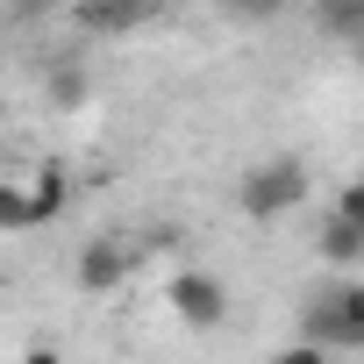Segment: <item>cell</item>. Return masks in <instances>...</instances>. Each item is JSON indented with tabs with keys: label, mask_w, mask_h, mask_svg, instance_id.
<instances>
[{
	"label": "cell",
	"mask_w": 364,
	"mask_h": 364,
	"mask_svg": "<svg viewBox=\"0 0 364 364\" xmlns=\"http://www.w3.org/2000/svg\"><path fill=\"white\" fill-rule=\"evenodd\" d=\"M307 193H314L307 157H264V164H250V171L236 178V208H243L250 222H279V215H293Z\"/></svg>",
	"instance_id": "6da1fadb"
},
{
	"label": "cell",
	"mask_w": 364,
	"mask_h": 364,
	"mask_svg": "<svg viewBox=\"0 0 364 364\" xmlns=\"http://www.w3.org/2000/svg\"><path fill=\"white\" fill-rule=\"evenodd\" d=\"M307 343H321V350H364V279L343 286V293H328L307 314Z\"/></svg>",
	"instance_id": "7a4b0ae2"
},
{
	"label": "cell",
	"mask_w": 364,
	"mask_h": 364,
	"mask_svg": "<svg viewBox=\"0 0 364 364\" xmlns=\"http://www.w3.org/2000/svg\"><path fill=\"white\" fill-rule=\"evenodd\" d=\"M164 307L186 321V328H215L222 314H229V286L215 279V272H171V286H164Z\"/></svg>",
	"instance_id": "3957f363"
},
{
	"label": "cell",
	"mask_w": 364,
	"mask_h": 364,
	"mask_svg": "<svg viewBox=\"0 0 364 364\" xmlns=\"http://www.w3.org/2000/svg\"><path fill=\"white\" fill-rule=\"evenodd\" d=\"M72 279H79V293H114V286L129 279V250H122L114 236H100V243H86V250H79Z\"/></svg>",
	"instance_id": "277c9868"
},
{
	"label": "cell",
	"mask_w": 364,
	"mask_h": 364,
	"mask_svg": "<svg viewBox=\"0 0 364 364\" xmlns=\"http://www.w3.org/2000/svg\"><path fill=\"white\" fill-rule=\"evenodd\" d=\"M314 250H321L328 264H357V257H364V222H350V215H336V208H328V222H321Z\"/></svg>",
	"instance_id": "5b68a950"
},
{
	"label": "cell",
	"mask_w": 364,
	"mask_h": 364,
	"mask_svg": "<svg viewBox=\"0 0 364 364\" xmlns=\"http://www.w3.org/2000/svg\"><path fill=\"white\" fill-rule=\"evenodd\" d=\"M22 229H43L36 222V193L15 186V178H0V236H22Z\"/></svg>",
	"instance_id": "8992f818"
},
{
	"label": "cell",
	"mask_w": 364,
	"mask_h": 364,
	"mask_svg": "<svg viewBox=\"0 0 364 364\" xmlns=\"http://www.w3.org/2000/svg\"><path fill=\"white\" fill-rule=\"evenodd\" d=\"M29 193H36V222H58V215H65V200H72V178H65L58 164H43V171L29 178Z\"/></svg>",
	"instance_id": "52a82bcc"
},
{
	"label": "cell",
	"mask_w": 364,
	"mask_h": 364,
	"mask_svg": "<svg viewBox=\"0 0 364 364\" xmlns=\"http://www.w3.org/2000/svg\"><path fill=\"white\" fill-rule=\"evenodd\" d=\"M143 8H150V0H79V15H86L93 29H129Z\"/></svg>",
	"instance_id": "ba28073f"
},
{
	"label": "cell",
	"mask_w": 364,
	"mask_h": 364,
	"mask_svg": "<svg viewBox=\"0 0 364 364\" xmlns=\"http://www.w3.org/2000/svg\"><path fill=\"white\" fill-rule=\"evenodd\" d=\"M328 29L357 36V29H364V0H328Z\"/></svg>",
	"instance_id": "9c48e42d"
},
{
	"label": "cell",
	"mask_w": 364,
	"mask_h": 364,
	"mask_svg": "<svg viewBox=\"0 0 364 364\" xmlns=\"http://www.w3.org/2000/svg\"><path fill=\"white\" fill-rule=\"evenodd\" d=\"M336 215L364 222V178H343V186H336Z\"/></svg>",
	"instance_id": "30bf717a"
},
{
	"label": "cell",
	"mask_w": 364,
	"mask_h": 364,
	"mask_svg": "<svg viewBox=\"0 0 364 364\" xmlns=\"http://www.w3.org/2000/svg\"><path fill=\"white\" fill-rule=\"evenodd\" d=\"M350 50H357V65H364V29H357V36H350Z\"/></svg>",
	"instance_id": "8fae6325"
}]
</instances>
